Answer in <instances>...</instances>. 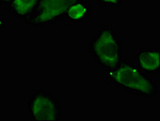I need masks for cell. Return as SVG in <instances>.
I'll return each instance as SVG.
<instances>
[{
    "mask_svg": "<svg viewBox=\"0 0 160 121\" xmlns=\"http://www.w3.org/2000/svg\"><path fill=\"white\" fill-rule=\"evenodd\" d=\"M69 1H71V2H72V1H75V0H69Z\"/></svg>",
    "mask_w": 160,
    "mask_h": 121,
    "instance_id": "8fae6325",
    "label": "cell"
},
{
    "mask_svg": "<svg viewBox=\"0 0 160 121\" xmlns=\"http://www.w3.org/2000/svg\"><path fill=\"white\" fill-rule=\"evenodd\" d=\"M95 3L100 8H120L122 7V0H94Z\"/></svg>",
    "mask_w": 160,
    "mask_h": 121,
    "instance_id": "ba28073f",
    "label": "cell"
},
{
    "mask_svg": "<svg viewBox=\"0 0 160 121\" xmlns=\"http://www.w3.org/2000/svg\"><path fill=\"white\" fill-rule=\"evenodd\" d=\"M133 63L140 71L155 77L160 73V50L159 48H141L137 51Z\"/></svg>",
    "mask_w": 160,
    "mask_h": 121,
    "instance_id": "5b68a950",
    "label": "cell"
},
{
    "mask_svg": "<svg viewBox=\"0 0 160 121\" xmlns=\"http://www.w3.org/2000/svg\"><path fill=\"white\" fill-rule=\"evenodd\" d=\"M105 81L125 93L137 94L146 99H154L158 96V86L154 77L140 71L128 59L122 58L117 66L105 71Z\"/></svg>",
    "mask_w": 160,
    "mask_h": 121,
    "instance_id": "6da1fadb",
    "label": "cell"
},
{
    "mask_svg": "<svg viewBox=\"0 0 160 121\" xmlns=\"http://www.w3.org/2000/svg\"><path fill=\"white\" fill-rule=\"evenodd\" d=\"M40 0H10L9 9L15 18L27 23L32 17Z\"/></svg>",
    "mask_w": 160,
    "mask_h": 121,
    "instance_id": "52a82bcc",
    "label": "cell"
},
{
    "mask_svg": "<svg viewBox=\"0 0 160 121\" xmlns=\"http://www.w3.org/2000/svg\"><path fill=\"white\" fill-rule=\"evenodd\" d=\"M69 2V0H40L28 24L32 27L63 24L64 12Z\"/></svg>",
    "mask_w": 160,
    "mask_h": 121,
    "instance_id": "277c9868",
    "label": "cell"
},
{
    "mask_svg": "<svg viewBox=\"0 0 160 121\" xmlns=\"http://www.w3.org/2000/svg\"><path fill=\"white\" fill-rule=\"evenodd\" d=\"M4 26H6L4 18H3V16H2L1 12H0V32H2L4 30Z\"/></svg>",
    "mask_w": 160,
    "mask_h": 121,
    "instance_id": "30bf717a",
    "label": "cell"
},
{
    "mask_svg": "<svg viewBox=\"0 0 160 121\" xmlns=\"http://www.w3.org/2000/svg\"><path fill=\"white\" fill-rule=\"evenodd\" d=\"M28 117L33 121H58L62 119V104L53 93L37 90L28 99Z\"/></svg>",
    "mask_w": 160,
    "mask_h": 121,
    "instance_id": "3957f363",
    "label": "cell"
},
{
    "mask_svg": "<svg viewBox=\"0 0 160 121\" xmlns=\"http://www.w3.org/2000/svg\"><path fill=\"white\" fill-rule=\"evenodd\" d=\"M86 1H89V0H86Z\"/></svg>",
    "mask_w": 160,
    "mask_h": 121,
    "instance_id": "7c38bea8",
    "label": "cell"
},
{
    "mask_svg": "<svg viewBox=\"0 0 160 121\" xmlns=\"http://www.w3.org/2000/svg\"><path fill=\"white\" fill-rule=\"evenodd\" d=\"M91 16V6L86 0H75L69 2L64 12L63 25L82 26L89 22Z\"/></svg>",
    "mask_w": 160,
    "mask_h": 121,
    "instance_id": "8992f818",
    "label": "cell"
},
{
    "mask_svg": "<svg viewBox=\"0 0 160 121\" xmlns=\"http://www.w3.org/2000/svg\"><path fill=\"white\" fill-rule=\"evenodd\" d=\"M88 55L98 68L109 71L122 60V34L112 25L98 26L88 44Z\"/></svg>",
    "mask_w": 160,
    "mask_h": 121,
    "instance_id": "7a4b0ae2",
    "label": "cell"
},
{
    "mask_svg": "<svg viewBox=\"0 0 160 121\" xmlns=\"http://www.w3.org/2000/svg\"><path fill=\"white\" fill-rule=\"evenodd\" d=\"M9 3L10 0H0V9L8 10L9 9Z\"/></svg>",
    "mask_w": 160,
    "mask_h": 121,
    "instance_id": "9c48e42d",
    "label": "cell"
}]
</instances>
